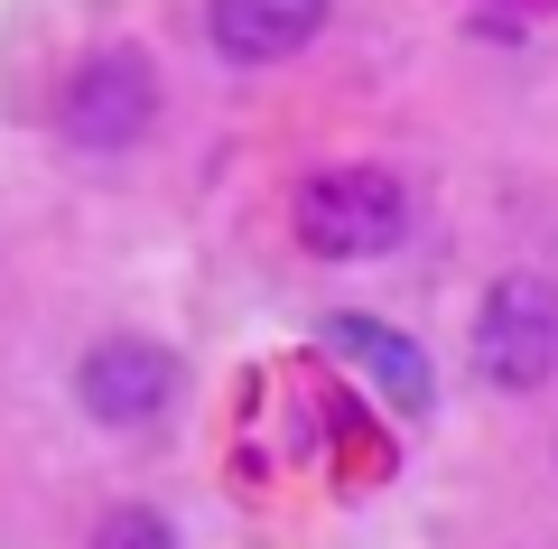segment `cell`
Instances as JSON below:
<instances>
[{
    "label": "cell",
    "instance_id": "cell-1",
    "mask_svg": "<svg viewBox=\"0 0 558 549\" xmlns=\"http://www.w3.org/2000/svg\"><path fill=\"white\" fill-rule=\"evenodd\" d=\"M289 224H299V242L317 261H381L410 234V187L391 168H326L299 187Z\"/></svg>",
    "mask_w": 558,
    "mask_h": 549
},
{
    "label": "cell",
    "instance_id": "cell-2",
    "mask_svg": "<svg viewBox=\"0 0 558 549\" xmlns=\"http://www.w3.org/2000/svg\"><path fill=\"white\" fill-rule=\"evenodd\" d=\"M558 373V279L502 271L475 308V382L484 392H539Z\"/></svg>",
    "mask_w": 558,
    "mask_h": 549
},
{
    "label": "cell",
    "instance_id": "cell-3",
    "mask_svg": "<svg viewBox=\"0 0 558 549\" xmlns=\"http://www.w3.org/2000/svg\"><path fill=\"white\" fill-rule=\"evenodd\" d=\"M159 121V75H149V57L140 47H94V57L65 75L57 94V131L75 140V150H131L140 131Z\"/></svg>",
    "mask_w": 558,
    "mask_h": 549
},
{
    "label": "cell",
    "instance_id": "cell-4",
    "mask_svg": "<svg viewBox=\"0 0 558 549\" xmlns=\"http://www.w3.org/2000/svg\"><path fill=\"white\" fill-rule=\"evenodd\" d=\"M75 392L102 429H149V419L178 401V354L149 345V335H102L75 363Z\"/></svg>",
    "mask_w": 558,
    "mask_h": 549
},
{
    "label": "cell",
    "instance_id": "cell-5",
    "mask_svg": "<svg viewBox=\"0 0 558 549\" xmlns=\"http://www.w3.org/2000/svg\"><path fill=\"white\" fill-rule=\"evenodd\" d=\"M326 28V0H205V47L223 65H279L317 47Z\"/></svg>",
    "mask_w": 558,
    "mask_h": 549
},
{
    "label": "cell",
    "instance_id": "cell-6",
    "mask_svg": "<svg viewBox=\"0 0 558 549\" xmlns=\"http://www.w3.org/2000/svg\"><path fill=\"white\" fill-rule=\"evenodd\" d=\"M326 345H336L400 419H418L428 401H438V382H428V354H418L400 326H381V317H326Z\"/></svg>",
    "mask_w": 558,
    "mask_h": 549
},
{
    "label": "cell",
    "instance_id": "cell-7",
    "mask_svg": "<svg viewBox=\"0 0 558 549\" xmlns=\"http://www.w3.org/2000/svg\"><path fill=\"white\" fill-rule=\"evenodd\" d=\"M94 549H178V530H168L159 512H140V503H131V512H112V522L94 530Z\"/></svg>",
    "mask_w": 558,
    "mask_h": 549
}]
</instances>
